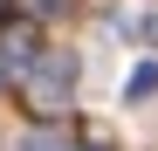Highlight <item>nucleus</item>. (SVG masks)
Returning a JSON list of instances; mask_svg holds the SVG:
<instances>
[{"label":"nucleus","mask_w":158,"mask_h":151,"mask_svg":"<svg viewBox=\"0 0 158 151\" xmlns=\"http://www.w3.org/2000/svg\"><path fill=\"white\" fill-rule=\"evenodd\" d=\"M21 96H28L35 117H62L76 96V55L69 48H41V55L21 69Z\"/></svg>","instance_id":"nucleus-1"},{"label":"nucleus","mask_w":158,"mask_h":151,"mask_svg":"<svg viewBox=\"0 0 158 151\" xmlns=\"http://www.w3.org/2000/svg\"><path fill=\"white\" fill-rule=\"evenodd\" d=\"M35 55H41V28H35V14L0 21V83H21V69H28Z\"/></svg>","instance_id":"nucleus-2"},{"label":"nucleus","mask_w":158,"mask_h":151,"mask_svg":"<svg viewBox=\"0 0 158 151\" xmlns=\"http://www.w3.org/2000/svg\"><path fill=\"white\" fill-rule=\"evenodd\" d=\"M151 96H158V62H138L124 83V103H151Z\"/></svg>","instance_id":"nucleus-3"},{"label":"nucleus","mask_w":158,"mask_h":151,"mask_svg":"<svg viewBox=\"0 0 158 151\" xmlns=\"http://www.w3.org/2000/svg\"><path fill=\"white\" fill-rule=\"evenodd\" d=\"M21 151H62V137H55V131H28V137H21Z\"/></svg>","instance_id":"nucleus-4"},{"label":"nucleus","mask_w":158,"mask_h":151,"mask_svg":"<svg viewBox=\"0 0 158 151\" xmlns=\"http://www.w3.org/2000/svg\"><path fill=\"white\" fill-rule=\"evenodd\" d=\"M76 0H35V14H69Z\"/></svg>","instance_id":"nucleus-5"}]
</instances>
